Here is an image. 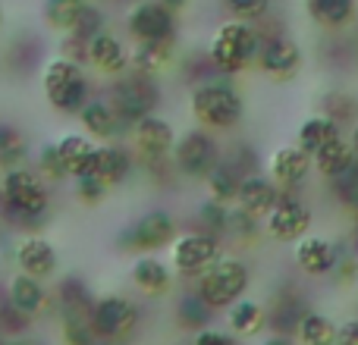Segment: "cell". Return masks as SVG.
Instances as JSON below:
<instances>
[{"instance_id": "cell-1", "label": "cell", "mask_w": 358, "mask_h": 345, "mask_svg": "<svg viewBox=\"0 0 358 345\" xmlns=\"http://www.w3.org/2000/svg\"><path fill=\"white\" fill-rule=\"evenodd\" d=\"M261 44H264V35H261L258 25L229 19V22L217 25L214 38L208 44V60L220 75H239L258 63Z\"/></svg>"}, {"instance_id": "cell-2", "label": "cell", "mask_w": 358, "mask_h": 345, "mask_svg": "<svg viewBox=\"0 0 358 345\" xmlns=\"http://www.w3.org/2000/svg\"><path fill=\"white\" fill-rule=\"evenodd\" d=\"M189 113L201 129L208 132H229L245 117V101L227 79H208L192 88Z\"/></svg>"}, {"instance_id": "cell-3", "label": "cell", "mask_w": 358, "mask_h": 345, "mask_svg": "<svg viewBox=\"0 0 358 345\" xmlns=\"http://www.w3.org/2000/svg\"><path fill=\"white\" fill-rule=\"evenodd\" d=\"M0 189H3V210H10L19 226H41L44 214L50 207V182L38 170L19 167L0 176Z\"/></svg>"}, {"instance_id": "cell-4", "label": "cell", "mask_w": 358, "mask_h": 345, "mask_svg": "<svg viewBox=\"0 0 358 345\" xmlns=\"http://www.w3.org/2000/svg\"><path fill=\"white\" fill-rule=\"evenodd\" d=\"M248 286H252V270H248V264L242 258L223 254L214 267H208V270L195 279L192 292H195L210 311H227L229 304L245 298Z\"/></svg>"}, {"instance_id": "cell-5", "label": "cell", "mask_w": 358, "mask_h": 345, "mask_svg": "<svg viewBox=\"0 0 358 345\" xmlns=\"http://www.w3.org/2000/svg\"><path fill=\"white\" fill-rule=\"evenodd\" d=\"M41 88H44L48 104L57 113H66V117L79 113L92 101V85H88L82 66L76 60H66V57H57V60H50L44 66Z\"/></svg>"}, {"instance_id": "cell-6", "label": "cell", "mask_w": 358, "mask_h": 345, "mask_svg": "<svg viewBox=\"0 0 358 345\" xmlns=\"http://www.w3.org/2000/svg\"><path fill=\"white\" fill-rule=\"evenodd\" d=\"M88 323H92L98 342H126L142 323V308L126 295H98L88 308Z\"/></svg>"}, {"instance_id": "cell-7", "label": "cell", "mask_w": 358, "mask_h": 345, "mask_svg": "<svg viewBox=\"0 0 358 345\" xmlns=\"http://www.w3.org/2000/svg\"><path fill=\"white\" fill-rule=\"evenodd\" d=\"M117 110L120 123L126 129L138 123V119L151 117L161 104V88H157V79H148V75H138V73H129V75H117L110 88V98H107Z\"/></svg>"}, {"instance_id": "cell-8", "label": "cell", "mask_w": 358, "mask_h": 345, "mask_svg": "<svg viewBox=\"0 0 358 345\" xmlns=\"http://www.w3.org/2000/svg\"><path fill=\"white\" fill-rule=\"evenodd\" d=\"M220 258H223V239L201 233V229L179 233L173 245H170V267H173L176 277H185V279H198Z\"/></svg>"}, {"instance_id": "cell-9", "label": "cell", "mask_w": 358, "mask_h": 345, "mask_svg": "<svg viewBox=\"0 0 358 345\" xmlns=\"http://www.w3.org/2000/svg\"><path fill=\"white\" fill-rule=\"evenodd\" d=\"M179 235V223L170 210H148L120 233V248L129 254H155L170 248Z\"/></svg>"}, {"instance_id": "cell-10", "label": "cell", "mask_w": 358, "mask_h": 345, "mask_svg": "<svg viewBox=\"0 0 358 345\" xmlns=\"http://www.w3.org/2000/svg\"><path fill=\"white\" fill-rule=\"evenodd\" d=\"M220 145H217L214 132L208 129H189L176 138L173 145V167L185 179H208V172L220 163Z\"/></svg>"}, {"instance_id": "cell-11", "label": "cell", "mask_w": 358, "mask_h": 345, "mask_svg": "<svg viewBox=\"0 0 358 345\" xmlns=\"http://www.w3.org/2000/svg\"><path fill=\"white\" fill-rule=\"evenodd\" d=\"M311 223H315V214H311V204L305 198H299L296 191H283L280 201L273 204V210L264 216V233L271 235L273 242H283V245H296L299 239L311 233Z\"/></svg>"}, {"instance_id": "cell-12", "label": "cell", "mask_w": 358, "mask_h": 345, "mask_svg": "<svg viewBox=\"0 0 358 345\" xmlns=\"http://www.w3.org/2000/svg\"><path fill=\"white\" fill-rule=\"evenodd\" d=\"M126 29L136 44L148 41H176V13L167 10L161 0H138L129 10Z\"/></svg>"}, {"instance_id": "cell-13", "label": "cell", "mask_w": 358, "mask_h": 345, "mask_svg": "<svg viewBox=\"0 0 358 345\" xmlns=\"http://www.w3.org/2000/svg\"><path fill=\"white\" fill-rule=\"evenodd\" d=\"M255 66L267 75L271 82H292L305 66V54L296 38L289 35H271L261 44V54Z\"/></svg>"}, {"instance_id": "cell-14", "label": "cell", "mask_w": 358, "mask_h": 345, "mask_svg": "<svg viewBox=\"0 0 358 345\" xmlns=\"http://www.w3.org/2000/svg\"><path fill=\"white\" fill-rule=\"evenodd\" d=\"M340 258H343V245H336L330 235H321V233H308L292 248L296 267L311 279L330 277L336 270V264H340Z\"/></svg>"}, {"instance_id": "cell-15", "label": "cell", "mask_w": 358, "mask_h": 345, "mask_svg": "<svg viewBox=\"0 0 358 345\" xmlns=\"http://www.w3.org/2000/svg\"><path fill=\"white\" fill-rule=\"evenodd\" d=\"M6 302L22 317H29V321H38V317L50 314V311L57 308V298H54V292L44 286V279H35L19 270L13 273L10 283H6Z\"/></svg>"}, {"instance_id": "cell-16", "label": "cell", "mask_w": 358, "mask_h": 345, "mask_svg": "<svg viewBox=\"0 0 358 345\" xmlns=\"http://www.w3.org/2000/svg\"><path fill=\"white\" fill-rule=\"evenodd\" d=\"M132 145H136L142 163L167 161V157H173L176 132H173V126H170L164 117L151 113V117L138 119V123L132 126Z\"/></svg>"}, {"instance_id": "cell-17", "label": "cell", "mask_w": 358, "mask_h": 345, "mask_svg": "<svg viewBox=\"0 0 358 345\" xmlns=\"http://www.w3.org/2000/svg\"><path fill=\"white\" fill-rule=\"evenodd\" d=\"M13 260H16V270L19 273H29L35 279H54L57 277V267H60V258H57V248L50 239L44 235H22L16 242V251H13Z\"/></svg>"}, {"instance_id": "cell-18", "label": "cell", "mask_w": 358, "mask_h": 345, "mask_svg": "<svg viewBox=\"0 0 358 345\" xmlns=\"http://www.w3.org/2000/svg\"><path fill=\"white\" fill-rule=\"evenodd\" d=\"M60 151V161L66 167V176L73 179H85V176H98V151L101 145L94 142L85 132H66V135L57 142Z\"/></svg>"}, {"instance_id": "cell-19", "label": "cell", "mask_w": 358, "mask_h": 345, "mask_svg": "<svg viewBox=\"0 0 358 345\" xmlns=\"http://www.w3.org/2000/svg\"><path fill=\"white\" fill-rule=\"evenodd\" d=\"M311 170H315L311 167V157L305 154L299 145H283V148H277L271 154V161H267V176L283 191L302 189V185L308 182Z\"/></svg>"}, {"instance_id": "cell-20", "label": "cell", "mask_w": 358, "mask_h": 345, "mask_svg": "<svg viewBox=\"0 0 358 345\" xmlns=\"http://www.w3.org/2000/svg\"><path fill=\"white\" fill-rule=\"evenodd\" d=\"M132 286H136L142 295L148 298H164L170 295V289H173V267L167 264V260H161L157 254H138L136 260H132Z\"/></svg>"}, {"instance_id": "cell-21", "label": "cell", "mask_w": 358, "mask_h": 345, "mask_svg": "<svg viewBox=\"0 0 358 345\" xmlns=\"http://www.w3.org/2000/svg\"><path fill=\"white\" fill-rule=\"evenodd\" d=\"M280 195H283V189H280V185L273 182L271 176L252 172V176H245V179L239 182L236 207H242L245 214H252V216H258V220H264V216L273 210V204L280 201Z\"/></svg>"}, {"instance_id": "cell-22", "label": "cell", "mask_w": 358, "mask_h": 345, "mask_svg": "<svg viewBox=\"0 0 358 345\" xmlns=\"http://www.w3.org/2000/svg\"><path fill=\"white\" fill-rule=\"evenodd\" d=\"M88 66H94L101 75L117 79V75H123L129 69V50L117 35L101 31V35H94L88 41Z\"/></svg>"}, {"instance_id": "cell-23", "label": "cell", "mask_w": 358, "mask_h": 345, "mask_svg": "<svg viewBox=\"0 0 358 345\" xmlns=\"http://www.w3.org/2000/svg\"><path fill=\"white\" fill-rule=\"evenodd\" d=\"M76 117H79L85 135H92L94 142H110V138H117L120 132L126 129L107 98H92L79 113H76Z\"/></svg>"}, {"instance_id": "cell-24", "label": "cell", "mask_w": 358, "mask_h": 345, "mask_svg": "<svg viewBox=\"0 0 358 345\" xmlns=\"http://www.w3.org/2000/svg\"><path fill=\"white\" fill-rule=\"evenodd\" d=\"M176 60V41H148L129 50V69L148 79H161Z\"/></svg>"}, {"instance_id": "cell-25", "label": "cell", "mask_w": 358, "mask_h": 345, "mask_svg": "<svg viewBox=\"0 0 358 345\" xmlns=\"http://www.w3.org/2000/svg\"><path fill=\"white\" fill-rule=\"evenodd\" d=\"M311 311V304L305 302L302 292L296 289H283L273 295L271 308H267V327H273V333H283V336H292L305 314Z\"/></svg>"}, {"instance_id": "cell-26", "label": "cell", "mask_w": 358, "mask_h": 345, "mask_svg": "<svg viewBox=\"0 0 358 345\" xmlns=\"http://www.w3.org/2000/svg\"><path fill=\"white\" fill-rule=\"evenodd\" d=\"M340 138H343V126L336 123L334 117H327V113H311V117H305L296 129V145L308 157H315L321 148L340 142Z\"/></svg>"}, {"instance_id": "cell-27", "label": "cell", "mask_w": 358, "mask_h": 345, "mask_svg": "<svg viewBox=\"0 0 358 345\" xmlns=\"http://www.w3.org/2000/svg\"><path fill=\"white\" fill-rule=\"evenodd\" d=\"M227 330L236 339H255L267 330V308L255 298H239L227 308Z\"/></svg>"}, {"instance_id": "cell-28", "label": "cell", "mask_w": 358, "mask_h": 345, "mask_svg": "<svg viewBox=\"0 0 358 345\" xmlns=\"http://www.w3.org/2000/svg\"><path fill=\"white\" fill-rule=\"evenodd\" d=\"M302 6L311 22L327 31L349 29L358 16V0H302Z\"/></svg>"}, {"instance_id": "cell-29", "label": "cell", "mask_w": 358, "mask_h": 345, "mask_svg": "<svg viewBox=\"0 0 358 345\" xmlns=\"http://www.w3.org/2000/svg\"><path fill=\"white\" fill-rule=\"evenodd\" d=\"M336 330H340V323H336L334 317L311 308L308 314L299 321L292 339L299 345H336Z\"/></svg>"}, {"instance_id": "cell-30", "label": "cell", "mask_w": 358, "mask_h": 345, "mask_svg": "<svg viewBox=\"0 0 358 345\" xmlns=\"http://www.w3.org/2000/svg\"><path fill=\"white\" fill-rule=\"evenodd\" d=\"M132 172V154L126 148H120V145H101L98 151V179L101 182H107L113 189V185H123L126 179H129Z\"/></svg>"}, {"instance_id": "cell-31", "label": "cell", "mask_w": 358, "mask_h": 345, "mask_svg": "<svg viewBox=\"0 0 358 345\" xmlns=\"http://www.w3.org/2000/svg\"><path fill=\"white\" fill-rule=\"evenodd\" d=\"M352 161H355V151H352V145H349V138H340V142H334V145L317 151V154L311 157V167H315L317 176L330 182V179L340 176Z\"/></svg>"}, {"instance_id": "cell-32", "label": "cell", "mask_w": 358, "mask_h": 345, "mask_svg": "<svg viewBox=\"0 0 358 345\" xmlns=\"http://www.w3.org/2000/svg\"><path fill=\"white\" fill-rule=\"evenodd\" d=\"M242 179L245 176H242L236 167H229V163L220 157V163H217V167L208 172V179H204V185H208V198L223 201V204H236V195H239Z\"/></svg>"}, {"instance_id": "cell-33", "label": "cell", "mask_w": 358, "mask_h": 345, "mask_svg": "<svg viewBox=\"0 0 358 345\" xmlns=\"http://www.w3.org/2000/svg\"><path fill=\"white\" fill-rule=\"evenodd\" d=\"M88 6H92V0H48V3H44V19H48L50 29L69 35V31L79 25L82 13H85Z\"/></svg>"}, {"instance_id": "cell-34", "label": "cell", "mask_w": 358, "mask_h": 345, "mask_svg": "<svg viewBox=\"0 0 358 345\" xmlns=\"http://www.w3.org/2000/svg\"><path fill=\"white\" fill-rule=\"evenodd\" d=\"M327 185H330V195L336 198V204H340L346 214H352L355 223H358V157L340 172V176L330 179Z\"/></svg>"}, {"instance_id": "cell-35", "label": "cell", "mask_w": 358, "mask_h": 345, "mask_svg": "<svg viewBox=\"0 0 358 345\" xmlns=\"http://www.w3.org/2000/svg\"><path fill=\"white\" fill-rule=\"evenodd\" d=\"M229 210H233V204H223V201H214V198H204V201L198 204V210H195L198 229H201V233L217 235V239H223V235L229 233Z\"/></svg>"}, {"instance_id": "cell-36", "label": "cell", "mask_w": 358, "mask_h": 345, "mask_svg": "<svg viewBox=\"0 0 358 345\" xmlns=\"http://www.w3.org/2000/svg\"><path fill=\"white\" fill-rule=\"evenodd\" d=\"M60 342L63 345H98L92 323H88V311H73V314L60 317Z\"/></svg>"}, {"instance_id": "cell-37", "label": "cell", "mask_w": 358, "mask_h": 345, "mask_svg": "<svg viewBox=\"0 0 358 345\" xmlns=\"http://www.w3.org/2000/svg\"><path fill=\"white\" fill-rule=\"evenodd\" d=\"M210 314H214V311H210L195 292H189V295H182L176 302V321L182 323L185 330H195L198 333V330L210 327Z\"/></svg>"}, {"instance_id": "cell-38", "label": "cell", "mask_w": 358, "mask_h": 345, "mask_svg": "<svg viewBox=\"0 0 358 345\" xmlns=\"http://www.w3.org/2000/svg\"><path fill=\"white\" fill-rule=\"evenodd\" d=\"M25 167V138L10 126H0V170L10 172Z\"/></svg>"}, {"instance_id": "cell-39", "label": "cell", "mask_w": 358, "mask_h": 345, "mask_svg": "<svg viewBox=\"0 0 358 345\" xmlns=\"http://www.w3.org/2000/svg\"><path fill=\"white\" fill-rule=\"evenodd\" d=\"M261 229H264V220L245 214L242 207L233 204V210H229V233H227L229 239H236L239 245H248V242H255L261 235Z\"/></svg>"}, {"instance_id": "cell-40", "label": "cell", "mask_w": 358, "mask_h": 345, "mask_svg": "<svg viewBox=\"0 0 358 345\" xmlns=\"http://www.w3.org/2000/svg\"><path fill=\"white\" fill-rule=\"evenodd\" d=\"M38 172H41L48 182H63L66 176V167L60 161V151H57V142H44L41 151H38Z\"/></svg>"}, {"instance_id": "cell-41", "label": "cell", "mask_w": 358, "mask_h": 345, "mask_svg": "<svg viewBox=\"0 0 358 345\" xmlns=\"http://www.w3.org/2000/svg\"><path fill=\"white\" fill-rule=\"evenodd\" d=\"M229 16L239 22H261L271 13V0H223Z\"/></svg>"}, {"instance_id": "cell-42", "label": "cell", "mask_w": 358, "mask_h": 345, "mask_svg": "<svg viewBox=\"0 0 358 345\" xmlns=\"http://www.w3.org/2000/svg\"><path fill=\"white\" fill-rule=\"evenodd\" d=\"M73 189H76V198H79L82 204L94 207V204H101L107 198V189H110V185L101 182L98 176H85V179H76Z\"/></svg>"}, {"instance_id": "cell-43", "label": "cell", "mask_w": 358, "mask_h": 345, "mask_svg": "<svg viewBox=\"0 0 358 345\" xmlns=\"http://www.w3.org/2000/svg\"><path fill=\"white\" fill-rule=\"evenodd\" d=\"M192 345H239L229 330H217V327H204L192 336Z\"/></svg>"}, {"instance_id": "cell-44", "label": "cell", "mask_w": 358, "mask_h": 345, "mask_svg": "<svg viewBox=\"0 0 358 345\" xmlns=\"http://www.w3.org/2000/svg\"><path fill=\"white\" fill-rule=\"evenodd\" d=\"M336 345H358V317H349V321L340 323V330H336Z\"/></svg>"}, {"instance_id": "cell-45", "label": "cell", "mask_w": 358, "mask_h": 345, "mask_svg": "<svg viewBox=\"0 0 358 345\" xmlns=\"http://www.w3.org/2000/svg\"><path fill=\"white\" fill-rule=\"evenodd\" d=\"M261 345H299V342L292 339V336H283V333H271V336H267V339L261 342Z\"/></svg>"}, {"instance_id": "cell-46", "label": "cell", "mask_w": 358, "mask_h": 345, "mask_svg": "<svg viewBox=\"0 0 358 345\" xmlns=\"http://www.w3.org/2000/svg\"><path fill=\"white\" fill-rule=\"evenodd\" d=\"M6 345H44L41 339H35V336L22 333V336H13V339H6Z\"/></svg>"}, {"instance_id": "cell-47", "label": "cell", "mask_w": 358, "mask_h": 345, "mask_svg": "<svg viewBox=\"0 0 358 345\" xmlns=\"http://www.w3.org/2000/svg\"><path fill=\"white\" fill-rule=\"evenodd\" d=\"M164 6H167V10H173V13H179V10H185V6L192 3V0H161Z\"/></svg>"}, {"instance_id": "cell-48", "label": "cell", "mask_w": 358, "mask_h": 345, "mask_svg": "<svg viewBox=\"0 0 358 345\" xmlns=\"http://www.w3.org/2000/svg\"><path fill=\"white\" fill-rule=\"evenodd\" d=\"M349 145H352V151H355V157H358V119H355V126H352V135H349Z\"/></svg>"}, {"instance_id": "cell-49", "label": "cell", "mask_w": 358, "mask_h": 345, "mask_svg": "<svg viewBox=\"0 0 358 345\" xmlns=\"http://www.w3.org/2000/svg\"><path fill=\"white\" fill-rule=\"evenodd\" d=\"M3 204H6V201H3V189H0V210H3Z\"/></svg>"}, {"instance_id": "cell-50", "label": "cell", "mask_w": 358, "mask_h": 345, "mask_svg": "<svg viewBox=\"0 0 358 345\" xmlns=\"http://www.w3.org/2000/svg\"><path fill=\"white\" fill-rule=\"evenodd\" d=\"M98 345H123V342H98Z\"/></svg>"}, {"instance_id": "cell-51", "label": "cell", "mask_w": 358, "mask_h": 345, "mask_svg": "<svg viewBox=\"0 0 358 345\" xmlns=\"http://www.w3.org/2000/svg\"><path fill=\"white\" fill-rule=\"evenodd\" d=\"M355 273H358V251H355Z\"/></svg>"}, {"instance_id": "cell-52", "label": "cell", "mask_w": 358, "mask_h": 345, "mask_svg": "<svg viewBox=\"0 0 358 345\" xmlns=\"http://www.w3.org/2000/svg\"><path fill=\"white\" fill-rule=\"evenodd\" d=\"M0 345H6V336H0Z\"/></svg>"}, {"instance_id": "cell-53", "label": "cell", "mask_w": 358, "mask_h": 345, "mask_svg": "<svg viewBox=\"0 0 358 345\" xmlns=\"http://www.w3.org/2000/svg\"><path fill=\"white\" fill-rule=\"evenodd\" d=\"M0 25H3V10H0Z\"/></svg>"}]
</instances>
